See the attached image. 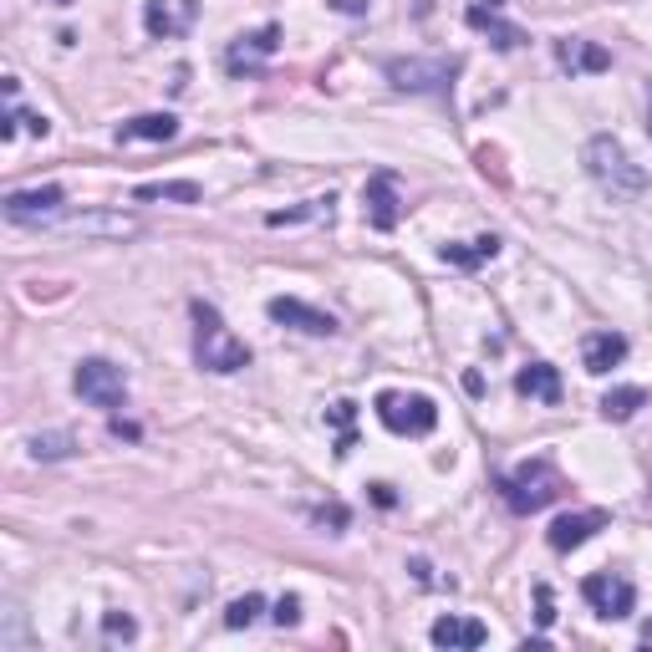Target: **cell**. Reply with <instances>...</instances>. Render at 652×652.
<instances>
[{"instance_id":"6","label":"cell","mask_w":652,"mask_h":652,"mask_svg":"<svg viewBox=\"0 0 652 652\" xmlns=\"http://www.w3.org/2000/svg\"><path fill=\"white\" fill-rule=\"evenodd\" d=\"M72 387H77V398H82V403H93V408H103V413L128 408V377H122V367H113L107 357L77 362V373H72Z\"/></svg>"},{"instance_id":"31","label":"cell","mask_w":652,"mask_h":652,"mask_svg":"<svg viewBox=\"0 0 652 652\" xmlns=\"http://www.w3.org/2000/svg\"><path fill=\"white\" fill-rule=\"evenodd\" d=\"M336 15H367L373 11V0H327Z\"/></svg>"},{"instance_id":"5","label":"cell","mask_w":652,"mask_h":652,"mask_svg":"<svg viewBox=\"0 0 652 652\" xmlns=\"http://www.w3.org/2000/svg\"><path fill=\"white\" fill-rule=\"evenodd\" d=\"M377 418L387 434H403V439H424L439 428V408L424 393H377Z\"/></svg>"},{"instance_id":"18","label":"cell","mask_w":652,"mask_h":652,"mask_svg":"<svg viewBox=\"0 0 652 652\" xmlns=\"http://www.w3.org/2000/svg\"><path fill=\"white\" fill-rule=\"evenodd\" d=\"M622 357H627V336L622 332H591L581 342V362H586V373H591V377L612 373Z\"/></svg>"},{"instance_id":"33","label":"cell","mask_w":652,"mask_h":652,"mask_svg":"<svg viewBox=\"0 0 652 652\" xmlns=\"http://www.w3.org/2000/svg\"><path fill=\"white\" fill-rule=\"evenodd\" d=\"M317 520H321V525H336V531H342V525H346V505H321Z\"/></svg>"},{"instance_id":"24","label":"cell","mask_w":652,"mask_h":652,"mask_svg":"<svg viewBox=\"0 0 652 652\" xmlns=\"http://www.w3.org/2000/svg\"><path fill=\"white\" fill-rule=\"evenodd\" d=\"M327 418L336 424V459H346V453L357 449V434H352V418H357V408H352V403H332V408H327Z\"/></svg>"},{"instance_id":"9","label":"cell","mask_w":652,"mask_h":652,"mask_svg":"<svg viewBox=\"0 0 652 652\" xmlns=\"http://www.w3.org/2000/svg\"><path fill=\"white\" fill-rule=\"evenodd\" d=\"M362 214H367V225L373 229H398V220H403V200H398V179L387 169H377L367 184H362Z\"/></svg>"},{"instance_id":"25","label":"cell","mask_w":652,"mask_h":652,"mask_svg":"<svg viewBox=\"0 0 652 652\" xmlns=\"http://www.w3.org/2000/svg\"><path fill=\"white\" fill-rule=\"evenodd\" d=\"M67 453H77L72 434H36L31 439V459H67Z\"/></svg>"},{"instance_id":"4","label":"cell","mask_w":652,"mask_h":652,"mask_svg":"<svg viewBox=\"0 0 652 652\" xmlns=\"http://www.w3.org/2000/svg\"><path fill=\"white\" fill-rule=\"evenodd\" d=\"M387 82L398 93H418V97H449L453 93V77L464 72L459 56H393L387 62Z\"/></svg>"},{"instance_id":"22","label":"cell","mask_w":652,"mask_h":652,"mask_svg":"<svg viewBox=\"0 0 652 652\" xmlns=\"http://www.w3.org/2000/svg\"><path fill=\"white\" fill-rule=\"evenodd\" d=\"M642 403H648V393H642V387H612V393H607L597 408H601V418H607V424H627V418H632Z\"/></svg>"},{"instance_id":"3","label":"cell","mask_w":652,"mask_h":652,"mask_svg":"<svg viewBox=\"0 0 652 652\" xmlns=\"http://www.w3.org/2000/svg\"><path fill=\"white\" fill-rule=\"evenodd\" d=\"M586 173H591L612 200H642V194H648V169L632 163V153L607 133H597L586 143Z\"/></svg>"},{"instance_id":"7","label":"cell","mask_w":652,"mask_h":652,"mask_svg":"<svg viewBox=\"0 0 652 652\" xmlns=\"http://www.w3.org/2000/svg\"><path fill=\"white\" fill-rule=\"evenodd\" d=\"M62 204H67L62 184L11 189V194H6V220H11V225H52L56 214H62Z\"/></svg>"},{"instance_id":"2","label":"cell","mask_w":652,"mask_h":652,"mask_svg":"<svg viewBox=\"0 0 652 652\" xmlns=\"http://www.w3.org/2000/svg\"><path fill=\"white\" fill-rule=\"evenodd\" d=\"M494 490H500V500H505L515 515H535V510L556 505L560 494H566V480H560V469L551 464V459H525V464H515L510 474H500Z\"/></svg>"},{"instance_id":"35","label":"cell","mask_w":652,"mask_h":652,"mask_svg":"<svg viewBox=\"0 0 652 652\" xmlns=\"http://www.w3.org/2000/svg\"><path fill=\"white\" fill-rule=\"evenodd\" d=\"M113 434H118V439H138V428L122 424V418H113Z\"/></svg>"},{"instance_id":"32","label":"cell","mask_w":652,"mask_h":652,"mask_svg":"<svg viewBox=\"0 0 652 652\" xmlns=\"http://www.w3.org/2000/svg\"><path fill=\"white\" fill-rule=\"evenodd\" d=\"M535 601H541V612H535V617H541V627H551V622H556V601H551V586H541V591H535Z\"/></svg>"},{"instance_id":"13","label":"cell","mask_w":652,"mask_h":652,"mask_svg":"<svg viewBox=\"0 0 652 652\" xmlns=\"http://www.w3.org/2000/svg\"><path fill=\"white\" fill-rule=\"evenodd\" d=\"M194 15H200V0H179V6H169V0H148L143 26L153 41H169V36H184V31L194 26Z\"/></svg>"},{"instance_id":"20","label":"cell","mask_w":652,"mask_h":652,"mask_svg":"<svg viewBox=\"0 0 652 652\" xmlns=\"http://www.w3.org/2000/svg\"><path fill=\"white\" fill-rule=\"evenodd\" d=\"M439 255L449 260V266H459V270H474V266H484V260L500 255V235H480V241H469V245H443Z\"/></svg>"},{"instance_id":"38","label":"cell","mask_w":652,"mask_h":652,"mask_svg":"<svg viewBox=\"0 0 652 652\" xmlns=\"http://www.w3.org/2000/svg\"><path fill=\"white\" fill-rule=\"evenodd\" d=\"M52 6H72V0H52Z\"/></svg>"},{"instance_id":"29","label":"cell","mask_w":652,"mask_h":652,"mask_svg":"<svg viewBox=\"0 0 652 652\" xmlns=\"http://www.w3.org/2000/svg\"><path fill=\"white\" fill-rule=\"evenodd\" d=\"M270 617H276V627H296L301 622V597H280Z\"/></svg>"},{"instance_id":"27","label":"cell","mask_w":652,"mask_h":652,"mask_svg":"<svg viewBox=\"0 0 652 652\" xmlns=\"http://www.w3.org/2000/svg\"><path fill=\"white\" fill-rule=\"evenodd\" d=\"M103 638L107 642H133L138 638V622L128 612H107L103 617Z\"/></svg>"},{"instance_id":"14","label":"cell","mask_w":652,"mask_h":652,"mask_svg":"<svg viewBox=\"0 0 652 652\" xmlns=\"http://www.w3.org/2000/svg\"><path fill=\"white\" fill-rule=\"evenodd\" d=\"M597 531H607V510H576V515H560L556 525H551V551H576L586 546Z\"/></svg>"},{"instance_id":"36","label":"cell","mask_w":652,"mask_h":652,"mask_svg":"<svg viewBox=\"0 0 652 652\" xmlns=\"http://www.w3.org/2000/svg\"><path fill=\"white\" fill-rule=\"evenodd\" d=\"M648 138H652V82H648Z\"/></svg>"},{"instance_id":"28","label":"cell","mask_w":652,"mask_h":652,"mask_svg":"<svg viewBox=\"0 0 652 652\" xmlns=\"http://www.w3.org/2000/svg\"><path fill=\"white\" fill-rule=\"evenodd\" d=\"M311 214H332V194H327V200H311V210H276L270 214V225H301V220H311Z\"/></svg>"},{"instance_id":"1","label":"cell","mask_w":652,"mask_h":652,"mask_svg":"<svg viewBox=\"0 0 652 652\" xmlns=\"http://www.w3.org/2000/svg\"><path fill=\"white\" fill-rule=\"evenodd\" d=\"M189 317H194V362L204 373H241V367H250V346L229 332L225 317L210 301H194Z\"/></svg>"},{"instance_id":"15","label":"cell","mask_w":652,"mask_h":652,"mask_svg":"<svg viewBox=\"0 0 652 652\" xmlns=\"http://www.w3.org/2000/svg\"><path fill=\"white\" fill-rule=\"evenodd\" d=\"M484 622H474V617H439V622L428 627V642L434 648H449V652H474L484 648Z\"/></svg>"},{"instance_id":"12","label":"cell","mask_w":652,"mask_h":652,"mask_svg":"<svg viewBox=\"0 0 652 652\" xmlns=\"http://www.w3.org/2000/svg\"><path fill=\"white\" fill-rule=\"evenodd\" d=\"M266 311H270V321H280V327H296V332H307V336H332L336 332L332 311H317V307H307V301H296V296H276Z\"/></svg>"},{"instance_id":"16","label":"cell","mask_w":652,"mask_h":652,"mask_svg":"<svg viewBox=\"0 0 652 652\" xmlns=\"http://www.w3.org/2000/svg\"><path fill=\"white\" fill-rule=\"evenodd\" d=\"M556 62L576 77V72H607V67H612V52H607V46H597V41L566 36V41H556Z\"/></svg>"},{"instance_id":"37","label":"cell","mask_w":652,"mask_h":652,"mask_svg":"<svg viewBox=\"0 0 652 652\" xmlns=\"http://www.w3.org/2000/svg\"><path fill=\"white\" fill-rule=\"evenodd\" d=\"M642 638H648V642H652V622H648V632H642Z\"/></svg>"},{"instance_id":"34","label":"cell","mask_w":652,"mask_h":652,"mask_svg":"<svg viewBox=\"0 0 652 652\" xmlns=\"http://www.w3.org/2000/svg\"><path fill=\"white\" fill-rule=\"evenodd\" d=\"M373 500H377V505H393L398 494H393V484H373Z\"/></svg>"},{"instance_id":"30","label":"cell","mask_w":652,"mask_h":652,"mask_svg":"<svg viewBox=\"0 0 652 652\" xmlns=\"http://www.w3.org/2000/svg\"><path fill=\"white\" fill-rule=\"evenodd\" d=\"M474 159H480L484 173H494V184H505V169H500V153H494V148H480Z\"/></svg>"},{"instance_id":"8","label":"cell","mask_w":652,"mask_h":652,"mask_svg":"<svg viewBox=\"0 0 652 652\" xmlns=\"http://www.w3.org/2000/svg\"><path fill=\"white\" fill-rule=\"evenodd\" d=\"M581 597H586V607H591L597 617H607V622H617V617H632V607H638V591H632V581H627V576H612V571L586 576Z\"/></svg>"},{"instance_id":"10","label":"cell","mask_w":652,"mask_h":652,"mask_svg":"<svg viewBox=\"0 0 652 652\" xmlns=\"http://www.w3.org/2000/svg\"><path fill=\"white\" fill-rule=\"evenodd\" d=\"M276 46H280V26L276 21H266L260 31H250V36H235L229 41V52H225V67L241 77V72H260L276 56Z\"/></svg>"},{"instance_id":"26","label":"cell","mask_w":652,"mask_h":652,"mask_svg":"<svg viewBox=\"0 0 652 652\" xmlns=\"http://www.w3.org/2000/svg\"><path fill=\"white\" fill-rule=\"evenodd\" d=\"M266 612V597H255V591H245L241 601H229V612H225V627H235V632H241V627H250L255 617Z\"/></svg>"},{"instance_id":"11","label":"cell","mask_w":652,"mask_h":652,"mask_svg":"<svg viewBox=\"0 0 652 652\" xmlns=\"http://www.w3.org/2000/svg\"><path fill=\"white\" fill-rule=\"evenodd\" d=\"M500 11H505V0H474V6L464 11V21L480 31V36H490L500 52H515V46H525V31L510 26Z\"/></svg>"},{"instance_id":"19","label":"cell","mask_w":652,"mask_h":652,"mask_svg":"<svg viewBox=\"0 0 652 652\" xmlns=\"http://www.w3.org/2000/svg\"><path fill=\"white\" fill-rule=\"evenodd\" d=\"M515 393L520 398H541V403H560V373L551 362H531L515 373Z\"/></svg>"},{"instance_id":"21","label":"cell","mask_w":652,"mask_h":652,"mask_svg":"<svg viewBox=\"0 0 652 652\" xmlns=\"http://www.w3.org/2000/svg\"><path fill=\"white\" fill-rule=\"evenodd\" d=\"M72 235H138V220H128V214H77V220H67Z\"/></svg>"},{"instance_id":"17","label":"cell","mask_w":652,"mask_h":652,"mask_svg":"<svg viewBox=\"0 0 652 652\" xmlns=\"http://www.w3.org/2000/svg\"><path fill=\"white\" fill-rule=\"evenodd\" d=\"M169 138H179L173 113H143V118L118 122V143H169Z\"/></svg>"},{"instance_id":"23","label":"cell","mask_w":652,"mask_h":652,"mask_svg":"<svg viewBox=\"0 0 652 652\" xmlns=\"http://www.w3.org/2000/svg\"><path fill=\"white\" fill-rule=\"evenodd\" d=\"M133 200H138V204H143V200H173V204H200V200H204V189H200V184H189V179H184V184H138V189H133Z\"/></svg>"}]
</instances>
